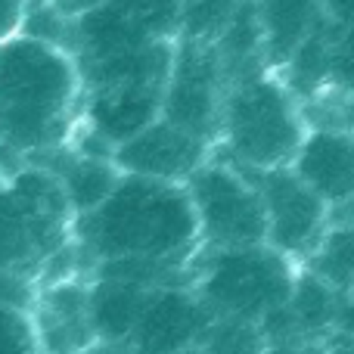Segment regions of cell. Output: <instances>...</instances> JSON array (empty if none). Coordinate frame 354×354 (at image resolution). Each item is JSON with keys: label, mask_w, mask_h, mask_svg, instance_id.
I'll use <instances>...</instances> for the list:
<instances>
[{"label": "cell", "mask_w": 354, "mask_h": 354, "mask_svg": "<svg viewBox=\"0 0 354 354\" xmlns=\"http://www.w3.org/2000/svg\"><path fill=\"white\" fill-rule=\"evenodd\" d=\"M78 249L100 261H153L193 274L199 227L183 183L122 174L106 202L75 218Z\"/></svg>", "instance_id": "6da1fadb"}, {"label": "cell", "mask_w": 354, "mask_h": 354, "mask_svg": "<svg viewBox=\"0 0 354 354\" xmlns=\"http://www.w3.org/2000/svg\"><path fill=\"white\" fill-rule=\"evenodd\" d=\"M78 93V66L66 50L31 37L0 47V134L12 147H56Z\"/></svg>", "instance_id": "7a4b0ae2"}, {"label": "cell", "mask_w": 354, "mask_h": 354, "mask_svg": "<svg viewBox=\"0 0 354 354\" xmlns=\"http://www.w3.org/2000/svg\"><path fill=\"white\" fill-rule=\"evenodd\" d=\"M305 134L299 100L274 72H258L227 84L212 156L239 171L289 168Z\"/></svg>", "instance_id": "3957f363"}, {"label": "cell", "mask_w": 354, "mask_h": 354, "mask_svg": "<svg viewBox=\"0 0 354 354\" xmlns=\"http://www.w3.org/2000/svg\"><path fill=\"white\" fill-rule=\"evenodd\" d=\"M299 264L270 245L199 249L193 258V292L214 317L261 320L283 308L292 292Z\"/></svg>", "instance_id": "277c9868"}, {"label": "cell", "mask_w": 354, "mask_h": 354, "mask_svg": "<svg viewBox=\"0 0 354 354\" xmlns=\"http://www.w3.org/2000/svg\"><path fill=\"white\" fill-rule=\"evenodd\" d=\"M75 214L50 171H22L0 193V270L28 274L68 243Z\"/></svg>", "instance_id": "5b68a950"}, {"label": "cell", "mask_w": 354, "mask_h": 354, "mask_svg": "<svg viewBox=\"0 0 354 354\" xmlns=\"http://www.w3.org/2000/svg\"><path fill=\"white\" fill-rule=\"evenodd\" d=\"M183 189L193 205L202 249L214 252L264 245V236H268L264 205L245 171L212 156L205 165L187 177Z\"/></svg>", "instance_id": "8992f818"}, {"label": "cell", "mask_w": 354, "mask_h": 354, "mask_svg": "<svg viewBox=\"0 0 354 354\" xmlns=\"http://www.w3.org/2000/svg\"><path fill=\"white\" fill-rule=\"evenodd\" d=\"M224 93L227 78L221 72L214 44L174 41L171 68L162 93V118L214 149Z\"/></svg>", "instance_id": "52a82bcc"}, {"label": "cell", "mask_w": 354, "mask_h": 354, "mask_svg": "<svg viewBox=\"0 0 354 354\" xmlns=\"http://www.w3.org/2000/svg\"><path fill=\"white\" fill-rule=\"evenodd\" d=\"M245 174L252 177L264 205V224H268L264 245H270L274 252H280L283 258L301 268L324 239V233L330 230L333 212L289 168Z\"/></svg>", "instance_id": "ba28073f"}, {"label": "cell", "mask_w": 354, "mask_h": 354, "mask_svg": "<svg viewBox=\"0 0 354 354\" xmlns=\"http://www.w3.org/2000/svg\"><path fill=\"white\" fill-rule=\"evenodd\" d=\"M212 159V147L199 137L174 128L165 118H156L153 124L134 134L131 140L118 143L112 149V162L122 174L149 177L165 183H187V177Z\"/></svg>", "instance_id": "9c48e42d"}, {"label": "cell", "mask_w": 354, "mask_h": 354, "mask_svg": "<svg viewBox=\"0 0 354 354\" xmlns=\"http://www.w3.org/2000/svg\"><path fill=\"white\" fill-rule=\"evenodd\" d=\"M214 314L199 301L193 286H162L149 295L137 330L122 345L128 354H177L199 345Z\"/></svg>", "instance_id": "30bf717a"}, {"label": "cell", "mask_w": 354, "mask_h": 354, "mask_svg": "<svg viewBox=\"0 0 354 354\" xmlns=\"http://www.w3.org/2000/svg\"><path fill=\"white\" fill-rule=\"evenodd\" d=\"M289 171L326 202L333 214L354 205V134L308 131L299 143Z\"/></svg>", "instance_id": "8fae6325"}, {"label": "cell", "mask_w": 354, "mask_h": 354, "mask_svg": "<svg viewBox=\"0 0 354 354\" xmlns=\"http://www.w3.org/2000/svg\"><path fill=\"white\" fill-rule=\"evenodd\" d=\"M153 292L156 289H143L134 283L93 277L87 283V320H91L97 342L122 348L137 330Z\"/></svg>", "instance_id": "7c38bea8"}, {"label": "cell", "mask_w": 354, "mask_h": 354, "mask_svg": "<svg viewBox=\"0 0 354 354\" xmlns=\"http://www.w3.org/2000/svg\"><path fill=\"white\" fill-rule=\"evenodd\" d=\"M255 3L261 22L264 66L277 75L314 31L324 28L326 19L314 0H255Z\"/></svg>", "instance_id": "4fadbf2b"}, {"label": "cell", "mask_w": 354, "mask_h": 354, "mask_svg": "<svg viewBox=\"0 0 354 354\" xmlns=\"http://www.w3.org/2000/svg\"><path fill=\"white\" fill-rule=\"evenodd\" d=\"M50 174L59 180L75 218L93 212L100 202H106V196L122 180V171L115 168L112 159H93V156H81V153H75V149L66 156V162H62L59 168H53Z\"/></svg>", "instance_id": "5bb4252c"}, {"label": "cell", "mask_w": 354, "mask_h": 354, "mask_svg": "<svg viewBox=\"0 0 354 354\" xmlns=\"http://www.w3.org/2000/svg\"><path fill=\"white\" fill-rule=\"evenodd\" d=\"M339 305H342V295H339L336 289L326 286V283L320 280V277H314L311 270L299 268L286 308L292 311V317H295V324H299L301 336L311 339L314 333L336 330Z\"/></svg>", "instance_id": "9a60e30c"}, {"label": "cell", "mask_w": 354, "mask_h": 354, "mask_svg": "<svg viewBox=\"0 0 354 354\" xmlns=\"http://www.w3.org/2000/svg\"><path fill=\"white\" fill-rule=\"evenodd\" d=\"M301 268L320 277L339 295L354 299V227L345 221H333Z\"/></svg>", "instance_id": "2e32d148"}, {"label": "cell", "mask_w": 354, "mask_h": 354, "mask_svg": "<svg viewBox=\"0 0 354 354\" xmlns=\"http://www.w3.org/2000/svg\"><path fill=\"white\" fill-rule=\"evenodd\" d=\"M122 19H128L140 35L153 41H177L180 0H103Z\"/></svg>", "instance_id": "e0dca14e"}, {"label": "cell", "mask_w": 354, "mask_h": 354, "mask_svg": "<svg viewBox=\"0 0 354 354\" xmlns=\"http://www.w3.org/2000/svg\"><path fill=\"white\" fill-rule=\"evenodd\" d=\"M239 0H180V22L177 41L214 44L224 35Z\"/></svg>", "instance_id": "ac0fdd59"}, {"label": "cell", "mask_w": 354, "mask_h": 354, "mask_svg": "<svg viewBox=\"0 0 354 354\" xmlns=\"http://www.w3.org/2000/svg\"><path fill=\"white\" fill-rule=\"evenodd\" d=\"M202 354H264L268 339L255 320L214 317L199 339Z\"/></svg>", "instance_id": "d6986e66"}, {"label": "cell", "mask_w": 354, "mask_h": 354, "mask_svg": "<svg viewBox=\"0 0 354 354\" xmlns=\"http://www.w3.org/2000/svg\"><path fill=\"white\" fill-rule=\"evenodd\" d=\"M299 109L308 131H345V134H354V97L336 91V87H324V91L311 93L308 100L299 103Z\"/></svg>", "instance_id": "ffe728a7"}, {"label": "cell", "mask_w": 354, "mask_h": 354, "mask_svg": "<svg viewBox=\"0 0 354 354\" xmlns=\"http://www.w3.org/2000/svg\"><path fill=\"white\" fill-rule=\"evenodd\" d=\"M0 354H41L35 320L28 311L0 308Z\"/></svg>", "instance_id": "44dd1931"}, {"label": "cell", "mask_w": 354, "mask_h": 354, "mask_svg": "<svg viewBox=\"0 0 354 354\" xmlns=\"http://www.w3.org/2000/svg\"><path fill=\"white\" fill-rule=\"evenodd\" d=\"M326 87L354 97V25L351 28H339L333 35L330 47V72H326Z\"/></svg>", "instance_id": "7402d4cb"}, {"label": "cell", "mask_w": 354, "mask_h": 354, "mask_svg": "<svg viewBox=\"0 0 354 354\" xmlns=\"http://www.w3.org/2000/svg\"><path fill=\"white\" fill-rule=\"evenodd\" d=\"M37 301V286L31 283L28 274L19 270H0V308H16V311H28Z\"/></svg>", "instance_id": "603a6c76"}, {"label": "cell", "mask_w": 354, "mask_h": 354, "mask_svg": "<svg viewBox=\"0 0 354 354\" xmlns=\"http://www.w3.org/2000/svg\"><path fill=\"white\" fill-rule=\"evenodd\" d=\"M320 6L326 22L339 25V28H351L354 25V0H314Z\"/></svg>", "instance_id": "cb8c5ba5"}, {"label": "cell", "mask_w": 354, "mask_h": 354, "mask_svg": "<svg viewBox=\"0 0 354 354\" xmlns=\"http://www.w3.org/2000/svg\"><path fill=\"white\" fill-rule=\"evenodd\" d=\"M25 19V0H0V37L16 31Z\"/></svg>", "instance_id": "d4e9b609"}, {"label": "cell", "mask_w": 354, "mask_h": 354, "mask_svg": "<svg viewBox=\"0 0 354 354\" xmlns=\"http://www.w3.org/2000/svg\"><path fill=\"white\" fill-rule=\"evenodd\" d=\"M264 354H326L320 345H311V339L305 342H289V345H270Z\"/></svg>", "instance_id": "484cf974"}, {"label": "cell", "mask_w": 354, "mask_h": 354, "mask_svg": "<svg viewBox=\"0 0 354 354\" xmlns=\"http://www.w3.org/2000/svg\"><path fill=\"white\" fill-rule=\"evenodd\" d=\"M177 354H202L199 345H189V348H183V351H177Z\"/></svg>", "instance_id": "4316f807"}, {"label": "cell", "mask_w": 354, "mask_h": 354, "mask_svg": "<svg viewBox=\"0 0 354 354\" xmlns=\"http://www.w3.org/2000/svg\"><path fill=\"white\" fill-rule=\"evenodd\" d=\"M0 193H3V183H0Z\"/></svg>", "instance_id": "83f0119b"}]
</instances>
